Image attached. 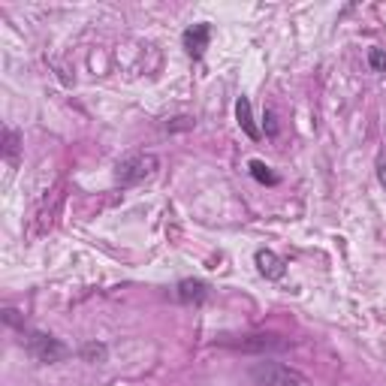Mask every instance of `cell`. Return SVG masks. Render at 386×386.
I'll list each match as a JSON object with an SVG mask.
<instances>
[{"label": "cell", "instance_id": "obj_1", "mask_svg": "<svg viewBox=\"0 0 386 386\" xmlns=\"http://www.w3.org/2000/svg\"><path fill=\"white\" fill-rule=\"evenodd\" d=\"M157 172V157L154 154H127L118 160L115 166V181L121 187H130V185H139V181L151 178Z\"/></svg>", "mask_w": 386, "mask_h": 386}, {"label": "cell", "instance_id": "obj_2", "mask_svg": "<svg viewBox=\"0 0 386 386\" xmlns=\"http://www.w3.org/2000/svg\"><path fill=\"white\" fill-rule=\"evenodd\" d=\"M251 378L260 386H311L305 380V374H299L296 368L281 365V362H257L251 368Z\"/></svg>", "mask_w": 386, "mask_h": 386}, {"label": "cell", "instance_id": "obj_3", "mask_svg": "<svg viewBox=\"0 0 386 386\" xmlns=\"http://www.w3.org/2000/svg\"><path fill=\"white\" fill-rule=\"evenodd\" d=\"M27 353L36 362H46V365L60 362V359L69 357L67 344H60L58 338H52V335H46V332H30L27 335Z\"/></svg>", "mask_w": 386, "mask_h": 386}, {"label": "cell", "instance_id": "obj_4", "mask_svg": "<svg viewBox=\"0 0 386 386\" xmlns=\"http://www.w3.org/2000/svg\"><path fill=\"white\" fill-rule=\"evenodd\" d=\"M253 262H257L260 275L266 281H281L284 275H287V262H284L278 253L269 251V248H260L257 253H253Z\"/></svg>", "mask_w": 386, "mask_h": 386}, {"label": "cell", "instance_id": "obj_5", "mask_svg": "<svg viewBox=\"0 0 386 386\" xmlns=\"http://www.w3.org/2000/svg\"><path fill=\"white\" fill-rule=\"evenodd\" d=\"M208 39H211V25H193V27L185 30L181 43H185L190 58H202L206 55V48H208Z\"/></svg>", "mask_w": 386, "mask_h": 386}, {"label": "cell", "instance_id": "obj_6", "mask_svg": "<svg viewBox=\"0 0 386 386\" xmlns=\"http://www.w3.org/2000/svg\"><path fill=\"white\" fill-rule=\"evenodd\" d=\"M206 296H208V287L202 281H181L178 284V299L185 302V305H199V302H206Z\"/></svg>", "mask_w": 386, "mask_h": 386}, {"label": "cell", "instance_id": "obj_7", "mask_svg": "<svg viewBox=\"0 0 386 386\" xmlns=\"http://www.w3.org/2000/svg\"><path fill=\"white\" fill-rule=\"evenodd\" d=\"M236 121H239V127L245 130L251 139H260V130H257V124H253L251 100H248V97H239V100H236Z\"/></svg>", "mask_w": 386, "mask_h": 386}, {"label": "cell", "instance_id": "obj_8", "mask_svg": "<svg viewBox=\"0 0 386 386\" xmlns=\"http://www.w3.org/2000/svg\"><path fill=\"white\" fill-rule=\"evenodd\" d=\"M248 169H251V175L257 178L260 185H278V175H275V172H269V166L262 164V160H251Z\"/></svg>", "mask_w": 386, "mask_h": 386}, {"label": "cell", "instance_id": "obj_9", "mask_svg": "<svg viewBox=\"0 0 386 386\" xmlns=\"http://www.w3.org/2000/svg\"><path fill=\"white\" fill-rule=\"evenodd\" d=\"M82 357L88 362H106V344H85L82 347Z\"/></svg>", "mask_w": 386, "mask_h": 386}, {"label": "cell", "instance_id": "obj_10", "mask_svg": "<svg viewBox=\"0 0 386 386\" xmlns=\"http://www.w3.org/2000/svg\"><path fill=\"white\" fill-rule=\"evenodd\" d=\"M368 64L374 73H386V52H380V48H371L368 52Z\"/></svg>", "mask_w": 386, "mask_h": 386}, {"label": "cell", "instance_id": "obj_11", "mask_svg": "<svg viewBox=\"0 0 386 386\" xmlns=\"http://www.w3.org/2000/svg\"><path fill=\"white\" fill-rule=\"evenodd\" d=\"M4 136H6V157L13 160V157H15V142H18V136L13 133V130H6Z\"/></svg>", "mask_w": 386, "mask_h": 386}, {"label": "cell", "instance_id": "obj_12", "mask_svg": "<svg viewBox=\"0 0 386 386\" xmlns=\"http://www.w3.org/2000/svg\"><path fill=\"white\" fill-rule=\"evenodd\" d=\"M378 178H380V185L386 187V154L378 157Z\"/></svg>", "mask_w": 386, "mask_h": 386}, {"label": "cell", "instance_id": "obj_13", "mask_svg": "<svg viewBox=\"0 0 386 386\" xmlns=\"http://www.w3.org/2000/svg\"><path fill=\"white\" fill-rule=\"evenodd\" d=\"M266 121H269V136H275L278 127H275V115H272V109H266Z\"/></svg>", "mask_w": 386, "mask_h": 386}]
</instances>
